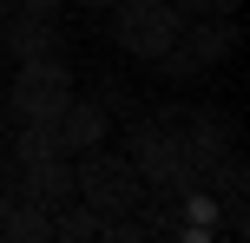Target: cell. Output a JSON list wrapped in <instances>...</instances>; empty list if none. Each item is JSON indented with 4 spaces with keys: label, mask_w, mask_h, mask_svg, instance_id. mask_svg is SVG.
<instances>
[{
    "label": "cell",
    "mask_w": 250,
    "mask_h": 243,
    "mask_svg": "<svg viewBox=\"0 0 250 243\" xmlns=\"http://www.w3.org/2000/svg\"><path fill=\"white\" fill-rule=\"evenodd\" d=\"M0 66H7V46H0Z\"/></svg>",
    "instance_id": "16"
},
{
    "label": "cell",
    "mask_w": 250,
    "mask_h": 243,
    "mask_svg": "<svg viewBox=\"0 0 250 243\" xmlns=\"http://www.w3.org/2000/svg\"><path fill=\"white\" fill-rule=\"evenodd\" d=\"M46 131H53V151H60V158H79V151H92V145H105L112 118H105V105H99V99H79V92H73V99L53 112V125H46Z\"/></svg>",
    "instance_id": "6"
},
{
    "label": "cell",
    "mask_w": 250,
    "mask_h": 243,
    "mask_svg": "<svg viewBox=\"0 0 250 243\" xmlns=\"http://www.w3.org/2000/svg\"><path fill=\"white\" fill-rule=\"evenodd\" d=\"M0 46H7L13 66H20V59H66L60 20H53V13H26V7H13L7 20H0Z\"/></svg>",
    "instance_id": "5"
},
{
    "label": "cell",
    "mask_w": 250,
    "mask_h": 243,
    "mask_svg": "<svg viewBox=\"0 0 250 243\" xmlns=\"http://www.w3.org/2000/svg\"><path fill=\"white\" fill-rule=\"evenodd\" d=\"M66 7H112V0H66Z\"/></svg>",
    "instance_id": "14"
},
{
    "label": "cell",
    "mask_w": 250,
    "mask_h": 243,
    "mask_svg": "<svg viewBox=\"0 0 250 243\" xmlns=\"http://www.w3.org/2000/svg\"><path fill=\"white\" fill-rule=\"evenodd\" d=\"M13 7H20V0H0V20H7V13H13Z\"/></svg>",
    "instance_id": "15"
},
{
    "label": "cell",
    "mask_w": 250,
    "mask_h": 243,
    "mask_svg": "<svg viewBox=\"0 0 250 243\" xmlns=\"http://www.w3.org/2000/svg\"><path fill=\"white\" fill-rule=\"evenodd\" d=\"M73 197L92 210V217H125V210H138V197H145V178L132 171L125 151L92 145V151L73 158Z\"/></svg>",
    "instance_id": "1"
},
{
    "label": "cell",
    "mask_w": 250,
    "mask_h": 243,
    "mask_svg": "<svg viewBox=\"0 0 250 243\" xmlns=\"http://www.w3.org/2000/svg\"><path fill=\"white\" fill-rule=\"evenodd\" d=\"M125 158H132V171H138L145 184L178 178V158H185V125H165V118H151V112L125 118Z\"/></svg>",
    "instance_id": "4"
},
{
    "label": "cell",
    "mask_w": 250,
    "mask_h": 243,
    "mask_svg": "<svg viewBox=\"0 0 250 243\" xmlns=\"http://www.w3.org/2000/svg\"><path fill=\"white\" fill-rule=\"evenodd\" d=\"M99 105H105V118H138V112H145V105L132 99V86H119V79L99 86Z\"/></svg>",
    "instance_id": "11"
},
{
    "label": "cell",
    "mask_w": 250,
    "mask_h": 243,
    "mask_svg": "<svg viewBox=\"0 0 250 243\" xmlns=\"http://www.w3.org/2000/svg\"><path fill=\"white\" fill-rule=\"evenodd\" d=\"M20 7H26V13H53V20H60V7H66V0H20Z\"/></svg>",
    "instance_id": "13"
},
{
    "label": "cell",
    "mask_w": 250,
    "mask_h": 243,
    "mask_svg": "<svg viewBox=\"0 0 250 243\" xmlns=\"http://www.w3.org/2000/svg\"><path fill=\"white\" fill-rule=\"evenodd\" d=\"M178 39H185V46L198 53V66L211 73L217 59H230V53H237V39H244V33H237V20H230V13H198V20H191Z\"/></svg>",
    "instance_id": "7"
},
{
    "label": "cell",
    "mask_w": 250,
    "mask_h": 243,
    "mask_svg": "<svg viewBox=\"0 0 250 243\" xmlns=\"http://www.w3.org/2000/svg\"><path fill=\"white\" fill-rule=\"evenodd\" d=\"M151 66H158V73L171 79V86H191V79L204 73V66H198V53H191L185 39H178V46H165V53H158V59H151Z\"/></svg>",
    "instance_id": "10"
},
{
    "label": "cell",
    "mask_w": 250,
    "mask_h": 243,
    "mask_svg": "<svg viewBox=\"0 0 250 243\" xmlns=\"http://www.w3.org/2000/svg\"><path fill=\"white\" fill-rule=\"evenodd\" d=\"M0 243H53V210L13 197V204L0 210Z\"/></svg>",
    "instance_id": "8"
},
{
    "label": "cell",
    "mask_w": 250,
    "mask_h": 243,
    "mask_svg": "<svg viewBox=\"0 0 250 243\" xmlns=\"http://www.w3.org/2000/svg\"><path fill=\"white\" fill-rule=\"evenodd\" d=\"M73 99V66L66 59H20L7 79V112L33 118V125H53V112Z\"/></svg>",
    "instance_id": "3"
},
{
    "label": "cell",
    "mask_w": 250,
    "mask_h": 243,
    "mask_svg": "<svg viewBox=\"0 0 250 243\" xmlns=\"http://www.w3.org/2000/svg\"><path fill=\"white\" fill-rule=\"evenodd\" d=\"M178 33H185V13L171 0H112V39L132 59H158L165 46H178Z\"/></svg>",
    "instance_id": "2"
},
{
    "label": "cell",
    "mask_w": 250,
    "mask_h": 243,
    "mask_svg": "<svg viewBox=\"0 0 250 243\" xmlns=\"http://www.w3.org/2000/svg\"><path fill=\"white\" fill-rule=\"evenodd\" d=\"M99 237V217H92L79 197H66L60 210H53V243H92Z\"/></svg>",
    "instance_id": "9"
},
{
    "label": "cell",
    "mask_w": 250,
    "mask_h": 243,
    "mask_svg": "<svg viewBox=\"0 0 250 243\" xmlns=\"http://www.w3.org/2000/svg\"><path fill=\"white\" fill-rule=\"evenodd\" d=\"M185 20H198V13H237V0H171Z\"/></svg>",
    "instance_id": "12"
}]
</instances>
